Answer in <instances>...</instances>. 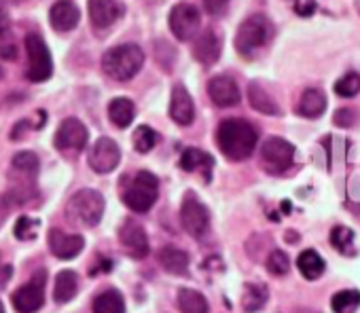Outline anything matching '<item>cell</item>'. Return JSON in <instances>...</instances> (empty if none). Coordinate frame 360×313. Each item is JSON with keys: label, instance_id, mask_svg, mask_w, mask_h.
Listing matches in <instances>:
<instances>
[{"label": "cell", "instance_id": "obj_1", "mask_svg": "<svg viewBox=\"0 0 360 313\" xmlns=\"http://www.w3.org/2000/svg\"><path fill=\"white\" fill-rule=\"evenodd\" d=\"M257 129L244 119H227L217 129V144L231 161H244L257 146Z\"/></svg>", "mask_w": 360, "mask_h": 313}, {"label": "cell", "instance_id": "obj_2", "mask_svg": "<svg viewBox=\"0 0 360 313\" xmlns=\"http://www.w3.org/2000/svg\"><path fill=\"white\" fill-rule=\"evenodd\" d=\"M144 64V51L134 45H117L108 49L102 58V70L115 81H129L134 79Z\"/></svg>", "mask_w": 360, "mask_h": 313}, {"label": "cell", "instance_id": "obj_3", "mask_svg": "<svg viewBox=\"0 0 360 313\" xmlns=\"http://www.w3.org/2000/svg\"><path fill=\"white\" fill-rule=\"evenodd\" d=\"M271 36H274L271 22L265 15L255 13L240 24L236 34V51L242 58H252L259 49H263L271 41Z\"/></svg>", "mask_w": 360, "mask_h": 313}, {"label": "cell", "instance_id": "obj_4", "mask_svg": "<svg viewBox=\"0 0 360 313\" xmlns=\"http://www.w3.org/2000/svg\"><path fill=\"white\" fill-rule=\"evenodd\" d=\"M66 212L81 227H98L104 216V197L94 189H83L70 197Z\"/></svg>", "mask_w": 360, "mask_h": 313}, {"label": "cell", "instance_id": "obj_5", "mask_svg": "<svg viewBox=\"0 0 360 313\" xmlns=\"http://www.w3.org/2000/svg\"><path fill=\"white\" fill-rule=\"evenodd\" d=\"M159 195V180L150 172H138L127 189L123 191V204L138 214H144L153 208Z\"/></svg>", "mask_w": 360, "mask_h": 313}, {"label": "cell", "instance_id": "obj_6", "mask_svg": "<svg viewBox=\"0 0 360 313\" xmlns=\"http://www.w3.org/2000/svg\"><path fill=\"white\" fill-rule=\"evenodd\" d=\"M26 51H28V79L34 83H43L53 74V60L49 53L47 43L41 34H28L26 36Z\"/></svg>", "mask_w": 360, "mask_h": 313}, {"label": "cell", "instance_id": "obj_7", "mask_svg": "<svg viewBox=\"0 0 360 313\" xmlns=\"http://www.w3.org/2000/svg\"><path fill=\"white\" fill-rule=\"evenodd\" d=\"M167 24L172 34L178 41H189L198 34L200 24H202V15L198 11L195 5L191 3H178L172 7L169 15H167Z\"/></svg>", "mask_w": 360, "mask_h": 313}, {"label": "cell", "instance_id": "obj_8", "mask_svg": "<svg viewBox=\"0 0 360 313\" xmlns=\"http://www.w3.org/2000/svg\"><path fill=\"white\" fill-rule=\"evenodd\" d=\"M261 159L269 174H282L295 161V146L284 138H269L261 148Z\"/></svg>", "mask_w": 360, "mask_h": 313}, {"label": "cell", "instance_id": "obj_9", "mask_svg": "<svg viewBox=\"0 0 360 313\" xmlns=\"http://www.w3.org/2000/svg\"><path fill=\"white\" fill-rule=\"evenodd\" d=\"M180 220H183L185 231L189 235H193V237H202V235L208 233V229H210V212L198 199L195 193L185 195L183 208H180Z\"/></svg>", "mask_w": 360, "mask_h": 313}, {"label": "cell", "instance_id": "obj_10", "mask_svg": "<svg viewBox=\"0 0 360 313\" xmlns=\"http://www.w3.org/2000/svg\"><path fill=\"white\" fill-rule=\"evenodd\" d=\"M45 271H39L26 286L13 292L11 302L18 313H34L43 307L45 302Z\"/></svg>", "mask_w": 360, "mask_h": 313}, {"label": "cell", "instance_id": "obj_11", "mask_svg": "<svg viewBox=\"0 0 360 313\" xmlns=\"http://www.w3.org/2000/svg\"><path fill=\"white\" fill-rule=\"evenodd\" d=\"M121 164V148L110 138H100L89 150V168L96 174H110Z\"/></svg>", "mask_w": 360, "mask_h": 313}, {"label": "cell", "instance_id": "obj_12", "mask_svg": "<svg viewBox=\"0 0 360 313\" xmlns=\"http://www.w3.org/2000/svg\"><path fill=\"white\" fill-rule=\"evenodd\" d=\"M87 127L79 119H64L56 131V148L60 150H83L87 146Z\"/></svg>", "mask_w": 360, "mask_h": 313}, {"label": "cell", "instance_id": "obj_13", "mask_svg": "<svg viewBox=\"0 0 360 313\" xmlns=\"http://www.w3.org/2000/svg\"><path fill=\"white\" fill-rule=\"evenodd\" d=\"M169 116L178 125H191L195 119V104L183 85H174L169 95Z\"/></svg>", "mask_w": 360, "mask_h": 313}, {"label": "cell", "instance_id": "obj_14", "mask_svg": "<svg viewBox=\"0 0 360 313\" xmlns=\"http://www.w3.org/2000/svg\"><path fill=\"white\" fill-rule=\"evenodd\" d=\"M85 248V239L81 235H72V233H64L60 229H51L49 231V250L53 252V256L62 258V260H70L75 256H79Z\"/></svg>", "mask_w": 360, "mask_h": 313}, {"label": "cell", "instance_id": "obj_15", "mask_svg": "<svg viewBox=\"0 0 360 313\" xmlns=\"http://www.w3.org/2000/svg\"><path fill=\"white\" fill-rule=\"evenodd\" d=\"M89 20L96 28L104 30L108 26H112L117 20L123 18L125 7L119 3V0H89Z\"/></svg>", "mask_w": 360, "mask_h": 313}, {"label": "cell", "instance_id": "obj_16", "mask_svg": "<svg viewBox=\"0 0 360 313\" xmlns=\"http://www.w3.org/2000/svg\"><path fill=\"white\" fill-rule=\"evenodd\" d=\"M208 95L221 108H231V106L240 104V87L236 85L233 79L223 76V74L210 79V83H208Z\"/></svg>", "mask_w": 360, "mask_h": 313}, {"label": "cell", "instance_id": "obj_17", "mask_svg": "<svg viewBox=\"0 0 360 313\" xmlns=\"http://www.w3.org/2000/svg\"><path fill=\"white\" fill-rule=\"evenodd\" d=\"M81 11L72 0H58L49 11V24L58 32H70L79 26Z\"/></svg>", "mask_w": 360, "mask_h": 313}, {"label": "cell", "instance_id": "obj_18", "mask_svg": "<svg viewBox=\"0 0 360 313\" xmlns=\"http://www.w3.org/2000/svg\"><path fill=\"white\" fill-rule=\"evenodd\" d=\"M221 47H223V43H221L219 34L212 28H206L193 45V55L200 64L212 66L221 58Z\"/></svg>", "mask_w": 360, "mask_h": 313}, {"label": "cell", "instance_id": "obj_19", "mask_svg": "<svg viewBox=\"0 0 360 313\" xmlns=\"http://www.w3.org/2000/svg\"><path fill=\"white\" fill-rule=\"evenodd\" d=\"M119 239L123 244V248L129 252V256L134 258H144L148 254V237L144 233V229L138 222H127L121 233Z\"/></svg>", "mask_w": 360, "mask_h": 313}, {"label": "cell", "instance_id": "obj_20", "mask_svg": "<svg viewBox=\"0 0 360 313\" xmlns=\"http://www.w3.org/2000/svg\"><path fill=\"white\" fill-rule=\"evenodd\" d=\"M157 258H159V265L167 273H174V275H183L189 269V254L185 250H180V248H174V246L161 248Z\"/></svg>", "mask_w": 360, "mask_h": 313}, {"label": "cell", "instance_id": "obj_21", "mask_svg": "<svg viewBox=\"0 0 360 313\" xmlns=\"http://www.w3.org/2000/svg\"><path fill=\"white\" fill-rule=\"evenodd\" d=\"M326 110V98L320 89H305L297 104V114L305 119H318Z\"/></svg>", "mask_w": 360, "mask_h": 313}, {"label": "cell", "instance_id": "obj_22", "mask_svg": "<svg viewBox=\"0 0 360 313\" xmlns=\"http://www.w3.org/2000/svg\"><path fill=\"white\" fill-rule=\"evenodd\" d=\"M248 100H250V106L257 110V112H263V114H269V116H278L282 110L278 106V102L265 91V87L261 83H250L248 85Z\"/></svg>", "mask_w": 360, "mask_h": 313}, {"label": "cell", "instance_id": "obj_23", "mask_svg": "<svg viewBox=\"0 0 360 313\" xmlns=\"http://www.w3.org/2000/svg\"><path fill=\"white\" fill-rule=\"evenodd\" d=\"M180 168H183L185 172H200L202 170L206 176H210V170L214 168V159L200 148H187L183 152V156H180Z\"/></svg>", "mask_w": 360, "mask_h": 313}, {"label": "cell", "instance_id": "obj_24", "mask_svg": "<svg viewBox=\"0 0 360 313\" xmlns=\"http://www.w3.org/2000/svg\"><path fill=\"white\" fill-rule=\"evenodd\" d=\"M79 292V277L75 271H60L56 275V284H53V298L56 302H68L77 296Z\"/></svg>", "mask_w": 360, "mask_h": 313}, {"label": "cell", "instance_id": "obj_25", "mask_svg": "<svg viewBox=\"0 0 360 313\" xmlns=\"http://www.w3.org/2000/svg\"><path fill=\"white\" fill-rule=\"evenodd\" d=\"M297 267H299V271H301V275L305 279L314 281V279H318L324 273L326 262H324V258L316 250H303L299 254V258H297Z\"/></svg>", "mask_w": 360, "mask_h": 313}, {"label": "cell", "instance_id": "obj_26", "mask_svg": "<svg viewBox=\"0 0 360 313\" xmlns=\"http://www.w3.org/2000/svg\"><path fill=\"white\" fill-rule=\"evenodd\" d=\"M134 114H136V106L131 100L127 98H115L110 104H108V119L112 121V125L117 127H129L131 121H134Z\"/></svg>", "mask_w": 360, "mask_h": 313}, {"label": "cell", "instance_id": "obj_27", "mask_svg": "<svg viewBox=\"0 0 360 313\" xmlns=\"http://www.w3.org/2000/svg\"><path fill=\"white\" fill-rule=\"evenodd\" d=\"M178 309L183 313H208V300L204 294L191 288L178 290Z\"/></svg>", "mask_w": 360, "mask_h": 313}, {"label": "cell", "instance_id": "obj_28", "mask_svg": "<svg viewBox=\"0 0 360 313\" xmlns=\"http://www.w3.org/2000/svg\"><path fill=\"white\" fill-rule=\"evenodd\" d=\"M269 298V292L263 284H246L242 294V307L246 313H257L265 307Z\"/></svg>", "mask_w": 360, "mask_h": 313}, {"label": "cell", "instance_id": "obj_29", "mask_svg": "<svg viewBox=\"0 0 360 313\" xmlns=\"http://www.w3.org/2000/svg\"><path fill=\"white\" fill-rule=\"evenodd\" d=\"M94 313H125V300L121 292L106 290L96 296L94 300Z\"/></svg>", "mask_w": 360, "mask_h": 313}, {"label": "cell", "instance_id": "obj_30", "mask_svg": "<svg viewBox=\"0 0 360 313\" xmlns=\"http://www.w3.org/2000/svg\"><path fill=\"white\" fill-rule=\"evenodd\" d=\"M330 307L335 313H356L360 307V292L358 290H341L330 298Z\"/></svg>", "mask_w": 360, "mask_h": 313}, {"label": "cell", "instance_id": "obj_31", "mask_svg": "<svg viewBox=\"0 0 360 313\" xmlns=\"http://www.w3.org/2000/svg\"><path fill=\"white\" fill-rule=\"evenodd\" d=\"M330 246L335 250H339L343 256H354L356 248H354V231L347 227H335L330 231Z\"/></svg>", "mask_w": 360, "mask_h": 313}, {"label": "cell", "instance_id": "obj_32", "mask_svg": "<svg viewBox=\"0 0 360 313\" xmlns=\"http://www.w3.org/2000/svg\"><path fill=\"white\" fill-rule=\"evenodd\" d=\"M159 142V133L155 129H150L148 125H140L134 133V148L138 152H148L155 148V144Z\"/></svg>", "mask_w": 360, "mask_h": 313}, {"label": "cell", "instance_id": "obj_33", "mask_svg": "<svg viewBox=\"0 0 360 313\" xmlns=\"http://www.w3.org/2000/svg\"><path fill=\"white\" fill-rule=\"evenodd\" d=\"M360 91V74L358 72H347L335 83V93L341 98H354Z\"/></svg>", "mask_w": 360, "mask_h": 313}, {"label": "cell", "instance_id": "obj_34", "mask_svg": "<svg viewBox=\"0 0 360 313\" xmlns=\"http://www.w3.org/2000/svg\"><path fill=\"white\" fill-rule=\"evenodd\" d=\"M13 170L24 172V174H34L39 170V156L30 150H22L13 156Z\"/></svg>", "mask_w": 360, "mask_h": 313}, {"label": "cell", "instance_id": "obj_35", "mask_svg": "<svg viewBox=\"0 0 360 313\" xmlns=\"http://www.w3.org/2000/svg\"><path fill=\"white\" fill-rule=\"evenodd\" d=\"M39 229H41L39 220H34L30 216H20L18 222H15V237L22 239V241H30V239L37 237Z\"/></svg>", "mask_w": 360, "mask_h": 313}, {"label": "cell", "instance_id": "obj_36", "mask_svg": "<svg viewBox=\"0 0 360 313\" xmlns=\"http://www.w3.org/2000/svg\"><path fill=\"white\" fill-rule=\"evenodd\" d=\"M288 269H290L288 256H286L282 250H271L269 256H267V271H269L271 275L280 277V275H286Z\"/></svg>", "mask_w": 360, "mask_h": 313}, {"label": "cell", "instance_id": "obj_37", "mask_svg": "<svg viewBox=\"0 0 360 313\" xmlns=\"http://www.w3.org/2000/svg\"><path fill=\"white\" fill-rule=\"evenodd\" d=\"M333 123L337 127H343V129H349L358 123V112L354 108H339L333 116Z\"/></svg>", "mask_w": 360, "mask_h": 313}, {"label": "cell", "instance_id": "obj_38", "mask_svg": "<svg viewBox=\"0 0 360 313\" xmlns=\"http://www.w3.org/2000/svg\"><path fill=\"white\" fill-rule=\"evenodd\" d=\"M229 3L231 0H204V7L210 15L219 18V15H225V11L229 9Z\"/></svg>", "mask_w": 360, "mask_h": 313}, {"label": "cell", "instance_id": "obj_39", "mask_svg": "<svg viewBox=\"0 0 360 313\" xmlns=\"http://www.w3.org/2000/svg\"><path fill=\"white\" fill-rule=\"evenodd\" d=\"M316 9H318L316 0H295V13H297V15H301V18H309V15H314V13H316Z\"/></svg>", "mask_w": 360, "mask_h": 313}, {"label": "cell", "instance_id": "obj_40", "mask_svg": "<svg viewBox=\"0 0 360 313\" xmlns=\"http://www.w3.org/2000/svg\"><path fill=\"white\" fill-rule=\"evenodd\" d=\"M7 11H5V7L3 5H0V32H3V28L7 26Z\"/></svg>", "mask_w": 360, "mask_h": 313}, {"label": "cell", "instance_id": "obj_41", "mask_svg": "<svg viewBox=\"0 0 360 313\" xmlns=\"http://www.w3.org/2000/svg\"><path fill=\"white\" fill-rule=\"evenodd\" d=\"M286 241H288V244H295V241H297V233L288 231V233H286Z\"/></svg>", "mask_w": 360, "mask_h": 313}, {"label": "cell", "instance_id": "obj_42", "mask_svg": "<svg viewBox=\"0 0 360 313\" xmlns=\"http://www.w3.org/2000/svg\"><path fill=\"white\" fill-rule=\"evenodd\" d=\"M0 313H5V307H3V302H0Z\"/></svg>", "mask_w": 360, "mask_h": 313}, {"label": "cell", "instance_id": "obj_43", "mask_svg": "<svg viewBox=\"0 0 360 313\" xmlns=\"http://www.w3.org/2000/svg\"><path fill=\"white\" fill-rule=\"evenodd\" d=\"M0 79H3V68H0Z\"/></svg>", "mask_w": 360, "mask_h": 313}]
</instances>
